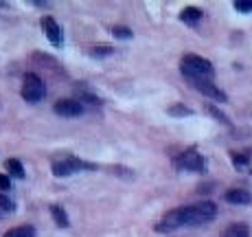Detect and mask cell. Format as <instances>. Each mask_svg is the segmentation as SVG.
<instances>
[{
	"label": "cell",
	"instance_id": "2e32d148",
	"mask_svg": "<svg viewBox=\"0 0 252 237\" xmlns=\"http://www.w3.org/2000/svg\"><path fill=\"white\" fill-rule=\"evenodd\" d=\"M77 90H79V95H77V101H86V103H92V105H101V103H103V101H101L96 95H92L90 90L81 88V86Z\"/></svg>",
	"mask_w": 252,
	"mask_h": 237
},
{
	"label": "cell",
	"instance_id": "277c9868",
	"mask_svg": "<svg viewBox=\"0 0 252 237\" xmlns=\"http://www.w3.org/2000/svg\"><path fill=\"white\" fill-rule=\"evenodd\" d=\"M84 169H94V165L86 163V161H79V158H75V156L62 158V161H53V165H51L53 176H57V178H66V176H70V173L84 171Z\"/></svg>",
	"mask_w": 252,
	"mask_h": 237
},
{
	"label": "cell",
	"instance_id": "ffe728a7",
	"mask_svg": "<svg viewBox=\"0 0 252 237\" xmlns=\"http://www.w3.org/2000/svg\"><path fill=\"white\" fill-rule=\"evenodd\" d=\"M167 112L171 114V117H191L193 110H191V108H187V105H180V103H178V105H171V108H169Z\"/></svg>",
	"mask_w": 252,
	"mask_h": 237
},
{
	"label": "cell",
	"instance_id": "5b68a950",
	"mask_svg": "<svg viewBox=\"0 0 252 237\" xmlns=\"http://www.w3.org/2000/svg\"><path fill=\"white\" fill-rule=\"evenodd\" d=\"M176 167L178 169H184V171H197V173H202V171H206V161H204V156H202V154L197 152L195 147H191V149L182 152L180 156L176 158Z\"/></svg>",
	"mask_w": 252,
	"mask_h": 237
},
{
	"label": "cell",
	"instance_id": "9a60e30c",
	"mask_svg": "<svg viewBox=\"0 0 252 237\" xmlns=\"http://www.w3.org/2000/svg\"><path fill=\"white\" fill-rule=\"evenodd\" d=\"M4 237H35V229L31 224H22V226H16V229H9Z\"/></svg>",
	"mask_w": 252,
	"mask_h": 237
},
{
	"label": "cell",
	"instance_id": "d4e9b609",
	"mask_svg": "<svg viewBox=\"0 0 252 237\" xmlns=\"http://www.w3.org/2000/svg\"><path fill=\"white\" fill-rule=\"evenodd\" d=\"M11 189V180L7 173H0V191H9Z\"/></svg>",
	"mask_w": 252,
	"mask_h": 237
},
{
	"label": "cell",
	"instance_id": "7402d4cb",
	"mask_svg": "<svg viewBox=\"0 0 252 237\" xmlns=\"http://www.w3.org/2000/svg\"><path fill=\"white\" fill-rule=\"evenodd\" d=\"M0 209L7 211V213H11L13 209H16V204H13V200H9L7 196H4L2 191H0Z\"/></svg>",
	"mask_w": 252,
	"mask_h": 237
},
{
	"label": "cell",
	"instance_id": "8fae6325",
	"mask_svg": "<svg viewBox=\"0 0 252 237\" xmlns=\"http://www.w3.org/2000/svg\"><path fill=\"white\" fill-rule=\"evenodd\" d=\"M4 169L9 171V176H13V178H24V167H22V163L18 161V158H7L4 161Z\"/></svg>",
	"mask_w": 252,
	"mask_h": 237
},
{
	"label": "cell",
	"instance_id": "4fadbf2b",
	"mask_svg": "<svg viewBox=\"0 0 252 237\" xmlns=\"http://www.w3.org/2000/svg\"><path fill=\"white\" fill-rule=\"evenodd\" d=\"M224 237H250V229L241 222H235L224 231Z\"/></svg>",
	"mask_w": 252,
	"mask_h": 237
},
{
	"label": "cell",
	"instance_id": "e0dca14e",
	"mask_svg": "<svg viewBox=\"0 0 252 237\" xmlns=\"http://www.w3.org/2000/svg\"><path fill=\"white\" fill-rule=\"evenodd\" d=\"M112 53H114V48L108 46V44H96V46L88 48V55L90 57H110Z\"/></svg>",
	"mask_w": 252,
	"mask_h": 237
},
{
	"label": "cell",
	"instance_id": "3957f363",
	"mask_svg": "<svg viewBox=\"0 0 252 237\" xmlns=\"http://www.w3.org/2000/svg\"><path fill=\"white\" fill-rule=\"evenodd\" d=\"M46 97V84L37 72H27L22 79V99L29 103H37Z\"/></svg>",
	"mask_w": 252,
	"mask_h": 237
},
{
	"label": "cell",
	"instance_id": "ba28073f",
	"mask_svg": "<svg viewBox=\"0 0 252 237\" xmlns=\"http://www.w3.org/2000/svg\"><path fill=\"white\" fill-rule=\"evenodd\" d=\"M53 110H55V114H60V117L72 119V117L84 114V103L77 99H60V101H55Z\"/></svg>",
	"mask_w": 252,
	"mask_h": 237
},
{
	"label": "cell",
	"instance_id": "9c48e42d",
	"mask_svg": "<svg viewBox=\"0 0 252 237\" xmlns=\"http://www.w3.org/2000/svg\"><path fill=\"white\" fill-rule=\"evenodd\" d=\"M180 226H184L182 220V209H173L169 213H164V217L156 224V233H173Z\"/></svg>",
	"mask_w": 252,
	"mask_h": 237
},
{
	"label": "cell",
	"instance_id": "ac0fdd59",
	"mask_svg": "<svg viewBox=\"0 0 252 237\" xmlns=\"http://www.w3.org/2000/svg\"><path fill=\"white\" fill-rule=\"evenodd\" d=\"M232 163H235L237 169L248 167V165H250V154H248V152H237V154H232Z\"/></svg>",
	"mask_w": 252,
	"mask_h": 237
},
{
	"label": "cell",
	"instance_id": "7a4b0ae2",
	"mask_svg": "<svg viewBox=\"0 0 252 237\" xmlns=\"http://www.w3.org/2000/svg\"><path fill=\"white\" fill-rule=\"evenodd\" d=\"M180 70L187 79H195V77H204V79H208V77L213 75V64L208 60H204V57L189 53V55L182 57Z\"/></svg>",
	"mask_w": 252,
	"mask_h": 237
},
{
	"label": "cell",
	"instance_id": "7c38bea8",
	"mask_svg": "<svg viewBox=\"0 0 252 237\" xmlns=\"http://www.w3.org/2000/svg\"><path fill=\"white\" fill-rule=\"evenodd\" d=\"M51 215H53V220H55L57 226H62V229L68 226V215H66V211L62 204H51Z\"/></svg>",
	"mask_w": 252,
	"mask_h": 237
},
{
	"label": "cell",
	"instance_id": "30bf717a",
	"mask_svg": "<svg viewBox=\"0 0 252 237\" xmlns=\"http://www.w3.org/2000/svg\"><path fill=\"white\" fill-rule=\"evenodd\" d=\"M224 200L230 202V204H250L252 193L248 189H230L224 193Z\"/></svg>",
	"mask_w": 252,
	"mask_h": 237
},
{
	"label": "cell",
	"instance_id": "44dd1931",
	"mask_svg": "<svg viewBox=\"0 0 252 237\" xmlns=\"http://www.w3.org/2000/svg\"><path fill=\"white\" fill-rule=\"evenodd\" d=\"M33 60H35V62H44V66H46V68H60V64H57V62L55 60H51V57H48V55H44V53H33Z\"/></svg>",
	"mask_w": 252,
	"mask_h": 237
},
{
	"label": "cell",
	"instance_id": "d6986e66",
	"mask_svg": "<svg viewBox=\"0 0 252 237\" xmlns=\"http://www.w3.org/2000/svg\"><path fill=\"white\" fill-rule=\"evenodd\" d=\"M112 35L119 37V40H132L134 33L129 31L127 27H123V24H114V27H112Z\"/></svg>",
	"mask_w": 252,
	"mask_h": 237
},
{
	"label": "cell",
	"instance_id": "cb8c5ba5",
	"mask_svg": "<svg viewBox=\"0 0 252 237\" xmlns=\"http://www.w3.org/2000/svg\"><path fill=\"white\" fill-rule=\"evenodd\" d=\"M206 110L213 114V117H217V121H221V123H224V125H228V123H230V121L226 119V114H224V112H220V110H217L215 105H211V103H208V105H206Z\"/></svg>",
	"mask_w": 252,
	"mask_h": 237
},
{
	"label": "cell",
	"instance_id": "52a82bcc",
	"mask_svg": "<svg viewBox=\"0 0 252 237\" xmlns=\"http://www.w3.org/2000/svg\"><path fill=\"white\" fill-rule=\"evenodd\" d=\"M42 31H44L46 40L51 42L55 48L64 46V31H62V27L55 22V18H53V16H44V18H42Z\"/></svg>",
	"mask_w": 252,
	"mask_h": 237
},
{
	"label": "cell",
	"instance_id": "5bb4252c",
	"mask_svg": "<svg viewBox=\"0 0 252 237\" xmlns=\"http://www.w3.org/2000/svg\"><path fill=\"white\" fill-rule=\"evenodd\" d=\"M180 20L187 22V24L200 22V20H202V9H197V7H187V9H184V11L180 13Z\"/></svg>",
	"mask_w": 252,
	"mask_h": 237
},
{
	"label": "cell",
	"instance_id": "603a6c76",
	"mask_svg": "<svg viewBox=\"0 0 252 237\" xmlns=\"http://www.w3.org/2000/svg\"><path fill=\"white\" fill-rule=\"evenodd\" d=\"M235 9L241 13H252V0H237Z\"/></svg>",
	"mask_w": 252,
	"mask_h": 237
},
{
	"label": "cell",
	"instance_id": "6da1fadb",
	"mask_svg": "<svg viewBox=\"0 0 252 237\" xmlns=\"http://www.w3.org/2000/svg\"><path fill=\"white\" fill-rule=\"evenodd\" d=\"M182 209V220L184 226H195V224H204L211 222L217 215V204L215 202H195V204L180 206Z\"/></svg>",
	"mask_w": 252,
	"mask_h": 237
},
{
	"label": "cell",
	"instance_id": "8992f818",
	"mask_svg": "<svg viewBox=\"0 0 252 237\" xmlns=\"http://www.w3.org/2000/svg\"><path fill=\"white\" fill-rule=\"evenodd\" d=\"M189 81H191V86L197 90V93H202L204 97H208V99L220 101V103H224V101H226V93L217 88V86L213 84L211 79H204V77H195V79H189Z\"/></svg>",
	"mask_w": 252,
	"mask_h": 237
}]
</instances>
